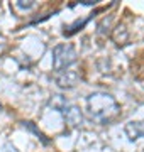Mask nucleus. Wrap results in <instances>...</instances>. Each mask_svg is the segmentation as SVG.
I'll use <instances>...</instances> for the list:
<instances>
[{
	"label": "nucleus",
	"instance_id": "1",
	"mask_svg": "<svg viewBox=\"0 0 144 152\" xmlns=\"http://www.w3.org/2000/svg\"><path fill=\"white\" fill-rule=\"evenodd\" d=\"M87 110L90 118L100 125L112 124L120 117V105L110 93L93 91L87 98Z\"/></svg>",
	"mask_w": 144,
	"mask_h": 152
},
{
	"label": "nucleus",
	"instance_id": "2",
	"mask_svg": "<svg viewBox=\"0 0 144 152\" xmlns=\"http://www.w3.org/2000/svg\"><path fill=\"white\" fill-rule=\"evenodd\" d=\"M78 61V53L73 44H58L53 49V69L56 73L66 71Z\"/></svg>",
	"mask_w": 144,
	"mask_h": 152
},
{
	"label": "nucleus",
	"instance_id": "3",
	"mask_svg": "<svg viewBox=\"0 0 144 152\" xmlns=\"http://www.w3.org/2000/svg\"><path fill=\"white\" fill-rule=\"evenodd\" d=\"M61 115H63V118H65V122L68 124L70 129H78V127H82V124H83V112L76 105L68 103L65 108L61 110Z\"/></svg>",
	"mask_w": 144,
	"mask_h": 152
},
{
	"label": "nucleus",
	"instance_id": "4",
	"mask_svg": "<svg viewBox=\"0 0 144 152\" xmlns=\"http://www.w3.org/2000/svg\"><path fill=\"white\" fill-rule=\"evenodd\" d=\"M80 83V73L73 69H66L61 71L56 75V85L61 88V90H71Z\"/></svg>",
	"mask_w": 144,
	"mask_h": 152
},
{
	"label": "nucleus",
	"instance_id": "5",
	"mask_svg": "<svg viewBox=\"0 0 144 152\" xmlns=\"http://www.w3.org/2000/svg\"><path fill=\"white\" fill-rule=\"evenodd\" d=\"M124 132L127 135L129 140H137L144 137V120H136V122H127L124 125Z\"/></svg>",
	"mask_w": 144,
	"mask_h": 152
},
{
	"label": "nucleus",
	"instance_id": "6",
	"mask_svg": "<svg viewBox=\"0 0 144 152\" xmlns=\"http://www.w3.org/2000/svg\"><path fill=\"white\" fill-rule=\"evenodd\" d=\"M112 41L117 44V46H124V44L129 41V32L124 24H119L114 31H112Z\"/></svg>",
	"mask_w": 144,
	"mask_h": 152
},
{
	"label": "nucleus",
	"instance_id": "7",
	"mask_svg": "<svg viewBox=\"0 0 144 152\" xmlns=\"http://www.w3.org/2000/svg\"><path fill=\"white\" fill-rule=\"evenodd\" d=\"M90 19H92V17H87V19H83V20H75L71 26H68V27L65 29V32H63V34H65L66 37H70V36H73V34H76L78 31H82V29L88 24Z\"/></svg>",
	"mask_w": 144,
	"mask_h": 152
},
{
	"label": "nucleus",
	"instance_id": "8",
	"mask_svg": "<svg viewBox=\"0 0 144 152\" xmlns=\"http://www.w3.org/2000/svg\"><path fill=\"white\" fill-rule=\"evenodd\" d=\"M49 105H51L54 110L61 112V110H63V108L68 105V100L63 96V95H53V98L49 100Z\"/></svg>",
	"mask_w": 144,
	"mask_h": 152
},
{
	"label": "nucleus",
	"instance_id": "9",
	"mask_svg": "<svg viewBox=\"0 0 144 152\" xmlns=\"http://www.w3.org/2000/svg\"><path fill=\"white\" fill-rule=\"evenodd\" d=\"M37 5V2L36 0H17V2H14V7L15 9H19V10H31V9H34V7Z\"/></svg>",
	"mask_w": 144,
	"mask_h": 152
},
{
	"label": "nucleus",
	"instance_id": "10",
	"mask_svg": "<svg viewBox=\"0 0 144 152\" xmlns=\"http://www.w3.org/2000/svg\"><path fill=\"white\" fill-rule=\"evenodd\" d=\"M22 125L26 127V129H29V130H32L34 134L37 135V139H41V140L44 142V144H49V140H48V139L44 137V134H43L41 130H37V127H36V125H34L32 122H22Z\"/></svg>",
	"mask_w": 144,
	"mask_h": 152
},
{
	"label": "nucleus",
	"instance_id": "11",
	"mask_svg": "<svg viewBox=\"0 0 144 152\" xmlns=\"http://www.w3.org/2000/svg\"><path fill=\"white\" fill-rule=\"evenodd\" d=\"M4 152H19V151H17V149L12 145V144H5V147H4Z\"/></svg>",
	"mask_w": 144,
	"mask_h": 152
},
{
	"label": "nucleus",
	"instance_id": "12",
	"mask_svg": "<svg viewBox=\"0 0 144 152\" xmlns=\"http://www.w3.org/2000/svg\"><path fill=\"white\" fill-rule=\"evenodd\" d=\"M97 4V0H85V2H82V5H95Z\"/></svg>",
	"mask_w": 144,
	"mask_h": 152
},
{
	"label": "nucleus",
	"instance_id": "13",
	"mask_svg": "<svg viewBox=\"0 0 144 152\" xmlns=\"http://www.w3.org/2000/svg\"><path fill=\"white\" fill-rule=\"evenodd\" d=\"M5 53V44H0V56Z\"/></svg>",
	"mask_w": 144,
	"mask_h": 152
}]
</instances>
